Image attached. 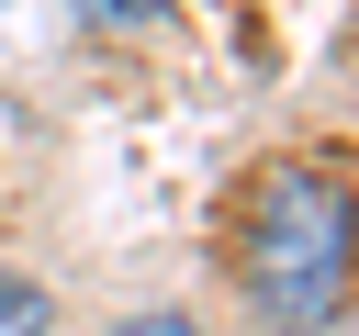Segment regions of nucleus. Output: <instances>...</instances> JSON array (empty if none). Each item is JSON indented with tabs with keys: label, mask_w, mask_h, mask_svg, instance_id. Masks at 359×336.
Returning <instances> with one entry per match:
<instances>
[{
	"label": "nucleus",
	"mask_w": 359,
	"mask_h": 336,
	"mask_svg": "<svg viewBox=\"0 0 359 336\" xmlns=\"http://www.w3.org/2000/svg\"><path fill=\"white\" fill-rule=\"evenodd\" d=\"M236 280H247L269 336L337 325L348 291H359V202H348V179L314 168V157H269L247 179V213H236Z\"/></svg>",
	"instance_id": "nucleus-1"
},
{
	"label": "nucleus",
	"mask_w": 359,
	"mask_h": 336,
	"mask_svg": "<svg viewBox=\"0 0 359 336\" xmlns=\"http://www.w3.org/2000/svg\"><path fill=\"white\" fill-rule=\"evenodd\" d=\"M56 325V302H45V280H22V269H0V336H45Z\"/></svg>",
	"instance_id": "nucleus-2"
},
{
	"label": "nucleus",
	"mask_w": 359,
	"mask_h": 336,
	"mask_svg": "<svg viewBox=\"0 0 359 336\" xmlns=\"http://www.w3.org/2000/svg\"><path fill=\"white\" fill-rule=\"evenodd\" d=\"M79 11H90V22H157L168 0H79Z\"/></svg>",
	"instance_id": "nucleus-3"
},
{
	"label": "nucleus",
	"mask_w": 359,
	"mask_h": 336,
	"mask_svg": "<svg viewBox=\"0 0 359 336\" xmlns=\"http://www.w3.org/2000/svg\"><path fill=\"white\" fill-rule=\"evenodd\" d=\"M112 336H191V314H135V325H112Z\"/></svg>",
	"instance_id": "nucleus-4"
}]
</instances>
